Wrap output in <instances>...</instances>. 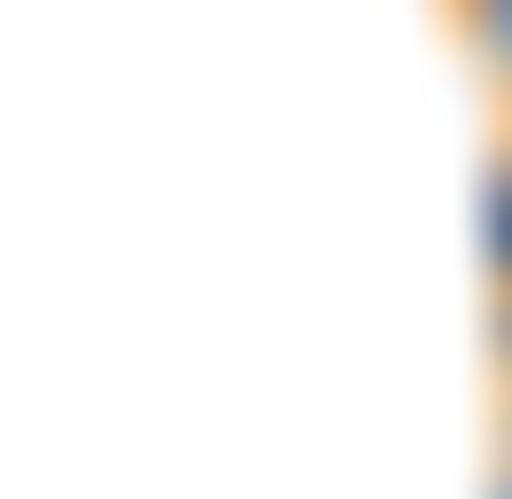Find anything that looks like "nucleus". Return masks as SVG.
<instances>
[{"mask_svg":"<svg viewBox=\"0 0 512 499\" xmlns=\"http://www.w3.org/2000/svg\"><path fill=\"white\" fill-rule=\"evenodd\" d=\"M486 499H512V405H499V446H486Z\"/></svg>","mask_w":512,"mask_h":499,"instance_id":"3","label":"nucleus"},{"mask_svg":"<svg viewBox=\"0 0 512 499\" xmlns=\"http://www.w3.org/2000/svg\"><path fill=\"white\" fill-rule=\"evenodd\" d=\"M486 365H499V405H512V284H486Z\"/></svg>","mask_w":512,"mask_h":499,"instance_id":"2","label":"nucleus"},{"mask_svg":"<svg viewBox=\"0 0 512 499\" xmlns=\"http://www.w3.org/2000/svg\"><path fill=\"white\" fill-rule=\"evenodd\" d=\"M445 41L472 54V81L512 108V0H445Z\"/></svg>","mask_w":512,"mask_h":499,"instance_id":"1","label":"nucleus"},{"mask_svg":"<svg viewBox=\"0 0 512 499\" xmlns=\"http://www.w3.org/2000/svg\"><path fill=\"white\" fill-rule=\"evenodd\" d=\"M499 149H512V108H499Z\"/></svg>","mask_w":512,"mask_h":499,"instance_id":"4","label":"nucleus"}]
</instances>
